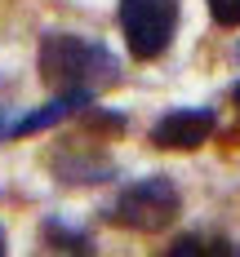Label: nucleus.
Listing matches in <instances>:
<instances>
[{
    "instance_id": "f257e3e1",
    "label": "nucleus",
    "mask_w": 240,
    "mask_h": 257,
    "mask_svg": "<svg viewBox=\"0 0 240 257\" xmlns=\"http://www.w3.org/2000/svg\"><path fill=\"white\" fill-rule=\"evenodd\" d=\"M120 76L111 49L85 40V36H67V31H49L40 40V80L53 93H94Z\"/></svg>"
},
{
    "instance_id": "f03ea898",
    "label": "nucleus",
    "mask_w": 240,
    "mask_h": 257,
    "mask_svg": "<svg viewBox=\"0 0 240 257\" xmlns=\"http://www.w3.org/2000/svg\"><path fill=\"white\" fill-rule=\"evenodd\" d=\"M178 213H183V195H178L174 182L169 178H142V182H133V186H125L116 195V204H111L107 217L116 226H125V231L156 235L165 226H174Z\"/></svg>"
},
{
    "instance_id": "7ed1b4c3",
    "label": "nucleus",
    "mask_w": 240,
    "mask_h": 257,
    "mask_svg": "<svg viewBox=\"0 0 240 257\" xmlns=\"http://www.w3.org/2000/svg\"><path fill=\"white\" fill-rule=\"evenodd\" d=\"M116 18H120L129 53L138 62H151L169 49L178 31V0H120Z\"/></svg>"
},
{
    "instance_id": "20e7f679",
    "label": "nucleus",
    "mask_w": 240,
    "mask_h": 257,
    "mask_svg": "<svg viewBox=\"0 0 240 257\" xmlns=\"http://www.w3.org/2000/svg\"><path fill=\"white\" fill-rule=\"evenodd\" d=\"M213 128H218L213 111L183 106V111H169V115H160L156 124H151V142H156L160 151H196V147H205L213 138Z\"/></svg>"
},
{
    "instance_id": "39448f33",
    "label": "nucleus",
    "mask_w": 240,
    "mask_h": 257,
    "mask_svg": "<svg viewBox=\"0 0 240 257\" xmlns=\"http://www.w3.org/2000/svg\"><path fill=\"white\" fill-rule=\"evenodd\" d=\"M89 98L94 93H58L53 102H45V106H36V111H27L18 124L9 128L5 138H31V133H45V128H53V124H62L67 115H76V111H89Z\"/></svg>"
},
{
    "instance_id": "423d86ee",
    "label": "nucleus",
    "mask_w": 240,
    "mask_h": 257,
    "mask_svg": "<svg viewBox=\"0 0 240 257\" xmlns=\"http://www.w3.org/2000/svg\"><path fill=\"white\" fill-rule=\"evenodd\" d=\"M53 173L62 182H103L111 178V160L103 151H85V147H62V151H53Z\"/></svg>"
},
{
    "instance_id": "0eeeda50",
    "label": "nucleus",
    "mask_w": 240,
    "mask_h": 257,
    "mask_svg": "<svg viewBox=\"0 0 240 257\" xmlns=\"http://www.w3.org/2000/svg\"><path fill=\"white\" fill-rule=\"evenodd\" d=\"M45 239H49V248H58V253H94L89 235L85 231H67L62 222H45Z\"/></svg>"
},
{
    "instance_id": "6e6552de",
    "label": "nucleus",
    "mask_w": 240,
    "mask_h": 257,
    "mask_svg": "<svg viewBox=\"0 0 240 257\" xmlns=\"http://www.w3.org/2000/svg\"><path fill=\"white\" fill-rule=\"evenodd\" d=\"M174 257H222L231 253L222 239H205V235H183V239H174V248H169Z\"/></svg>"
},
{
    "instance_id": "1a4fd4ad",
    "label": "nucleus",
    "mask_w": 240,
    "mask_h": 257,
    "mask_svg": "<svg viewBox=\"0 0 240 257\" xmlns=\"http://www.w3.org/2000/svg\"><path fill=\"white\" fill-rule=\"evenodd\" d=\"M218 27H240V0H205Z\"/></svg>"
},
{
    "instance_id": "9d476101",
    "label": "nucleus",
    "mask_w": 240,
    "mask_h": 257,
    "mask_svg": "<svg viewBox=\"0 0 240 257\" xmlns=\"http://www.w3.org/2000/svg\"><path fill=\"white\" fill-rule=\"evenodd\" d=\"M85 124H89V128H111V133H120V128H125V115H116V111H89V115H85Z\"/></svg>"
},
{
    "instance_id": "9b49d317",
    "label": "nucleus",
    "mask_w": 240,
    "mask_h": 257,
    "mask_svg": "<svg viewBox=\"0 0 240 257\" xmlns=\"http://www.w3.org/2000/svg\"><path fill=\"white\" fill-rule=\"evenodd\" d=\"M231 102H236V111H240V84H236V89H231Z\"/></svg>"
},
{
    "instance_id": "f8f14e48",
    "label": "nucleus",
    "mask_w": 240,
    "mask_h": 257,
    "mask_svg": "<svg viewBox=\"0 0 240 257\" xmlns=\"http://www.w3.org/2000/svg\"><path fill=\"white\" fill-rule=\"evenodd\" d=\"M0 253H5V226H0Z\"/></svg>"
},
{
    "instance_id": "ddd939ff",
    "label": "nucleus",
    "mask_w": 240,
    "mask_h": 257,
    "mask_svg": "<svg viewBox=\"0 0 240 257\" xmlns=\"http://www.w3.org/2000/svg\"><path fill=\"white\" fill-rule=\"evenodd\" d=\"M5 133H9V128H5V115H0V138H5Z\"/></svg>"
}]
</instances>
